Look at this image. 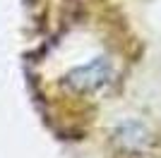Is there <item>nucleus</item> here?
I'll return each instance as SVG.
<instances>
[{"instance_id": "obj_1", "label": "nucleus", "mask_w": 161, "mask_h": 158, "mask_svg": "<svg viewBox=\"0 0 161 158\" xmlns=\"http://www.w3.org/2000/svg\"><path fill=\"white\" fill-rule=\"evenodd\" d=\"M67 79H70V84H72L75 89H80V91H92V89L101 86L108 79V65L99 58V60H94L92 65L72 70Z\"/></svg>"}]
</instances>
